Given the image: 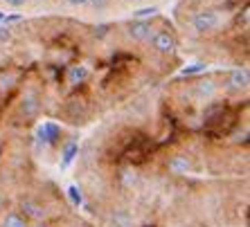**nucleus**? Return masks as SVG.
<instances>
[{"mask_svg":"<svg viewBox=\"0 0 250 227\" xmlns=\"http://www.w3.org/2000/svg\"><path fill=\"white\" fill-rule=\"evenodd\" d=\"M221 27V16L216 9H198L192 16V29L196 34H209Z\"/></svg>","mask_w":250,"mask_h":227,"instance_id":"f257e3e1","label":"nucleus"},{"mask_svg":"<svg viewBox=\"0 0 250 227\" xmlns=\"http://www.w3.org/2000/svg\"><path fill=\"white\" fill-rule=\"evenodd\" d=\"M126 36L131 38V41L135 43H145V41H151V36L156 34V29L151 27V23H146V20H131V23L126 25Z\"/></svg>","mask_w":250,"mask_h":227,"instance_id":"f03ea898","label":"nucleus"},{"mask_svg":"<svg viewBox=\"0 0 250 227\" xmlns=\"http://www.w3.org/2000/svg\"><path fill=\"white\" fill-rule=\"evenodd\" d=\"M151 47L153 52L163 54V57H169V54L176 52V47H178V41H176V36L171 32H156L151 36Z\"/></svg>","mask_w":250,"mask_h":227,"instance_id":"7ed1b4c3","label":"nucleus"},{"mask_svg":"<svg viewBox=\"0 0 250 227\" xmlns=\"http://www.w3.org/2000/svg\"><path fill=\"white\" fill-rule=\"evenodd\" d=\"M21 214L25 218H32V221H43L45 218V207L41 203H36V200H29V198H23L21 200Z\"/></svg>","mask_w":250,"mask_h":227,"instance_id":"20e7f679","label":"nucleus"},{"mask_svg":"<svg viewBox=\"0 0 250 227\" xmlns=\"http://www.w3.org/2000/svg\"><path fill=\"white\" fill-rule=\"evenodd\" d=\"M228 83H230V90H234V93L248 90V83H250L248 70H246V68H237V70H232L230 76H228Z\"/></svg>","mask_w":250,"mask_h":227,"instance_id":"39448f33","label":"nucleus"},{"mask_svg":"<svg viewBox=\"0 0 250 227\" xmlns=\"http://www.w3.org/2000/svg\"><path fill=\"white\" fill-rule=\"evenodd\" d=\"M39 108H41V101L36 97V93H27L21 99V106H18V113L23 117H36L39 115Z\"/></svg>","mask_w":250,"mask_h":227,"instance_id":"423d86ee","label":"nucleus"},{"mask_svg":"<svg viewBox=\"0 0 250 227\" xmlns=\"http://www.w3.org/2000/svg\"><path fill=\"white\" fill-rule=\"evenodd\" d=\"M167 169H169V173H174V175H185V173L192 171V162H189V157L187 155L178 153V155H174L167 162Z\"/></svg>","mask_w":250,"mask_h":227,"instance_id":"0eeeda50","label":"nucleus"},{"mask_svg":"<svg viewBox=\"0 0 250 227\" xmlns=\"http://www.w3.org/2000/svg\"><path fill=\"white\" fill-rule=\"evenodd\" d=\"M90 79V70L86 65H70L68 68V83L77 86V83H86Z\"/></svg>","mask_w":250,"mask_h":227,"instance_id":"6e6552de","label":"nucleus"},{"mask_svg":"<svg viewBox=\"0 0 250 227\" xmlns=\"http://www.w3.org/2000/svg\"><path fill=\"white\" fill-rule=\"evenodd\" d=\"M59 135H61V128L52 122H45L43 126H39V140H43V142H50V144H52V142L59 140Z\"/></svg>","mask_w":250,"mask_h":227,"instance_id":"1a4fd4ad","label":"nucleus"},{"mask_svg":"<svg viewBox=\"0 0 250 227\" xmlns=\"http://www.w3.org/2000/svg\"><path fill=\"white\" fill-rule=\"evenodd\" d=\"M77 155H79V144H77V142H68V144L61 149V169H68Z\"/></svg>","mask_w":250,"mask_h":227,"instance_id":"9d476101","label":"nucleus"},{"mask_svg":"<svg viewBox=\"0 0 250 227\" xmlns=\"http://www.w3.org/2000/svg\"><path fill=\"white\" fill-rule=\"evenodd\" d=\"M216 95V83L212 79H205V81H198L196 83V97L198 99H209Z\"/></svg>","mask_w":250,"mask_h":227,"instance_id":"9b49d317","label":"nucleus"},{"mask_svg":"<svg viewBox=\"0 0 250 227\" xmlns=\"http://www.w3.org/2000/svg\"><path fill=\"white\" fill-rule=\"evenodd\" d=\"M2 227H29L27 225V218H25L21 211H9L2 221Z\"/></svg>","mask_w":250,"mask_h":227,"instance_id":"f8f14e48","label":"nucleus"},{"mask_svg":"<svg viewBox=\"0 0 250 227\" xmlns=\"http://www.w3.org/2000/svg\"><path fill=\"white\" fill-rule=\"evenodd\" d=\"M223 113V104H209L208 108H205V113H203V122L205 124H212L214 119H221V115Z\"/></svg>","mask_w":250,"mask_h":227,"instance_id":"ddd939ff","label":"nucleus"},{"mask_svg":"<svg viewBox=\"0 0 250 227\" xmlns=\"http://www.w3.org/2000/svg\"><path fill=\"white\" fill-rule=\"evenodd\" d=\"M68 198H70V203L75 205V207H82L83 205V193H82V189L79 187H68Z\"/></svg>","mask_w":250,"mask_h":227,"instance_id":"4468645a","label":"nucleus"},{"mask_svg":"<svg viewBox=\"0 0 250 227\" xmlns=\"http://www.w3.org/2000/svg\"><path fill=\"white\" fill-rule=\"evenodd\" d=\"M158 14V7H142V9H135L133 12V18L135 20H142V18H149V16H156Z\"/></svg>","mask_w":250,"mask_h":227,"instance_id":"2eb2a0df","label":"nucleus"},{"mask_svg":"<svg viewBox=\"0 0 250 227\" xmlns=\"http://www.w3.org/2000/svg\"><path fill=\"white\" fill-rule=\"evenodd\" d=\"M108 32H111V25H106V23H99V25H95L93 27V36L95 38H104V36H108Z\"/></svg>","mask_w":250,"mask_h":227,"instance_id":"dca6fc26","label":"nucleus"},{"mask_svg":"<svg viewBox=\"0 0 250 227\" xmlns=\"http://www.w3.org/2000/svg\"><path fill=\"white\" fill-rule=\"evenodd\" d=\"M205 68H208L205 63L187 65V68H183V76H192V75H198V72H205Z\"/></svg>","mask_w":250,"mask_h":227,"instance_id":"f3484780","label":"nucleus"},{"mask_svg":"<svg viewBox=\"0 0 250 227\" xmlns=\"http://www.w3.org/2000/svg\"><path fill=\"white\" fill-rule=\"evenodd\" d=\"M122 180H124V185H126V187H133L135 182H138V173H135V171H124Z\"/></svg>","mask_w":250,"mask_h":227,"instance_id":"a211bd4d","label":"nucleus"},{"mask_svg":"<svg viewBox=\"0 0 250 227\" xmlns=\"http://www.w3.org/2000/svg\"><path fill=\"white\" fill-rule=\"evenodd\" d=\"M21 20H23V16H21V14H9V16H5V18H2V23H5L7 27H9V25H16V23H21Z\"/></svg>","mask_w":250,"mask_h":227,"instance_id":"6ab92c4d","label":"nucleus"},{"mask_svg":"<svg viewBox=\"0 0 250 227\" xmlns=\"http://www.w3.org/2000/svg\"><path fill=\"white\" fill-rule=\"evenodd\" d=\"M237 23H244V27H248V5H244V9H239Z\"/></svg>","mask_w":250,"mask_h":227,"instance_id":"aec40b11","label":"nucleus"},{"mask_svg":"<svg viewBox=\"0 0 250 227\" xmlns=\"http://www.w3.org/2000/svg\"><path fill=\"white\" fill-rule=\"evenodd\" d=\"M9 38H12V29L7 27V25H2L0 27V43H7Z\"/></svg>","mask_w":250,"mask_h":227,"instance_id":"412c9836","label":"nucleus"},{"mask_svg":"<svg viewBox=\"0 0 250 227\" xmlns=\"http://www.w3.org/2000/svg\"><path fill=\"white\" fill-rule=\"evenodd\" d=\"M113 218H115V223H120L122 227H131V221H128V216H126V214H115Z\"/></svg>","mask_w":250,"mask_h":227,"instance_id":"4be33fe9","label":"nucleus"},{"mask_svg":"<svg viewBox=\"0 0 250 227\" xmlns=\"http://www.w3.org/2000/svg\"><path fill=\"white\" fill-rule=\"evenodd\" d=\"M108 0H88V5H93L95 9H99V7H104Z\"/></svg>","mask_w":250,"mask_h":227,"instance_id":"5701e85b","label":"nucleus"},{"mask_svg":"<svg viewBox=\"0 0 250 227\" xmlns=\"http://www.w3.org/2000/svg\"><path fill=\"white\" fill-rule=\"evenodd\" d=\"M27 0H7V5L9 7H23Z\"/></svg>","mask_w":250,"mask_h":227,"instance_id":"b1692460","label":"nucleus"},{"mask_svg":"<svg viewBox=\"0 0 250 227\" xmlns=\"http://www.w3.org/2000/svg\"><path fill=\"white\" fill-rule=\"evenodd\" d=\"M72 7H83V5H88V0H68Z\"/></svg>","mask_w":250,"mask_h":227,"instance_id":"393cba45","label":"nucleus"},{"mask_svg":"<svg viewBox=\"0 0 250 227\" xmlns=\"http://www.w3.org/2000/svg\"><path fill=\"white\" fill-rule=\"evenodd\" d=\"M2 205H5V198H2V196H0V209H2Z\"/></svg>","mask_w":250,"mask_h":227,"instance_id":"a878e982","label":"nucleus"},{"mask_svg":"<svg viewBox=\"0 0 250 227\" xmlns=\"http://www.w3.org/2000/svg\"><path fill=\"white\" fill-rule=\"evenodd\" d=\"M2 18H5V12H0V23H2Z\"/></svg>","mask_w":250,"mask_h":227,"instance_id":"bb28decb","label":"nucleus"},{"mask_svg":"<svg viewBox=\"0 0 250 227\" xmlns=\"http://www.w3.org/2000/svg\"><path fill=\"white\" fill-rule=\"evenodd\" d=\"M126 2H140V0H126Z\"/></svg>","mask_w":250,"mask_h":227,"instance_id":"cd10ccee","label":"nucleus"},{"mask_svg":"<svg viewBox=\"0 0 250 227\" xmlns=\"http://www.w3.org/2000/svg\"><path fill=\"white\" fill-rule=\"evenodd\" d=\"M41 227H43V225H41Z\"/></svg>","mask_w":250,"mask_h":227,"instance_id":"c85d7f7f","label":"nucleus"}]
</instances>
